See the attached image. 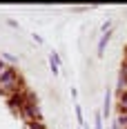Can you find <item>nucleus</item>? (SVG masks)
<instances>
[{
  "label": "nucleus",
  "instance_id": "f257e3e1",
  "mask_svg": "<svg viewBox=\"0 0 127 129\" xmlns=\"http://www.w3.org/2000/svg\"><path fill=\"white\" fill-rule=\"evenodd\" d=\"M0 89L5 91L7 96L25 89V82H22V78H20V74H18L16 67H7V71L0 76Z\"/></svg>",
  "mask_w": 127,
  "mask_h": 129
},
{
  "label": "nucleus",
  "instance_id": "f03ea898",
  "mask_svg": "<svg viewBox=\"0 0 127 129\" xmlns=\"http://www.w3.org/2000/svg\"><path fill=\"white\" fill-rule=\"evenodd\" d=\"M25 129H45L42 120H31V122H25Z\"/></svg>",
  "mask_w": 127,
  "mask_h": 129
}]
</instances>
